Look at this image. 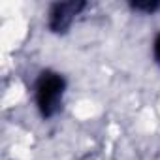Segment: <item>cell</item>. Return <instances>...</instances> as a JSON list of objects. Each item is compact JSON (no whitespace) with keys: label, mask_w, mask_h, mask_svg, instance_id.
<instances>
[{"label":"cell","mask_w":160,"mask_h":160,"mask_svg":"<svg viewBox=\"0 0 160 160\" xmlns=\"http://www.w3.org/2000/svg\"><path fill=\"white\" fill-rule=\"evenodd\" d=\"M134 8H138V10H145V12H154V10L160 8V4H154V2H151V4H134Z\"/></svg>","instance_id":"cell-3"},{"label":"cell","mask_w":160,"mask_h":160,"mask_svg":"<svg viewBox=\"0 0 160 160\" xmlns=\"http://www.w3.org/2000/svg\"><path fill=\"white\" fill-rule=\"evenodd\" d=\"M64 79L55 72H43L36 83V104L43 117H53L62 102Z\"/></svg>","instance_id":"cell-1"},{"label":"cell","mask_w":160,"mask_h":160,"mask_svg":"<svg viewBox=\"0 0 160 160\" xmlns=\"http://www.w3.org/2000/svg\"><path fill=\"white\" fill-rule=\"evenodd\" d=\"M83 8L81 2H64V4H55L49 12V27L51 30L55 32H62L66 30L72 21H73V15H77V12Z\"/></svg>","instance_id":"cell-2"},{"label":"cell","mask_w":160,"mask_h":160,"mask_svg":"<svg viewBox=\"0 0 160 160\" xmlns=\"http://www.w3.org/2000/svg\"><path fill=\"white\" fill-rule=\"evenodd\" d=\"M154 57L160 60V34H158V38L154 40Z\"/></svg>","instance_id":"cell-4"}]
</instances>
